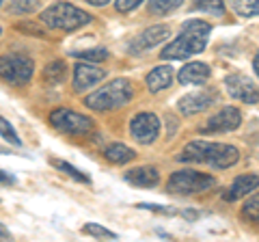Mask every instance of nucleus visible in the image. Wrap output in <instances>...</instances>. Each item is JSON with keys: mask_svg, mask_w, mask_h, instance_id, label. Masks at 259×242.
Masks as SVG:
<instances>
[{"mask_svg": "<svg viewBox=\"0 0 259 242\" xmlns=\"http://www.w3.org/2000/svg\"><path fill=\"white\" fill-rule=\"evenodd\" d=\"M209 33H212V26H209L205 20H188V22H184L182 33L160 52V56L162 59H166V61L190 59V56L205 50Z\"/></svg>", "mask_w": 259, "mask_h": 242, "instance_id": "1", "label": "nucleus"}, {"mask_svg": "<svg viewBox=\"0 0 259 242\" xmlns=\"http://www.w3.org/2000/svg\"><path fill=\"white\" fill-rule=\"evenodd\" d=\"M177 160L182 163H201L212 169H229L240 160V151L227 143H209V141H192L184 147Z\"/></svg>", "mask_w": 259, "mask_h": 242, "instance_id": "2", "label": "nucleus"}, {"mask_svg": "<svg viewBox=\"0 0 259 242\" xmlns=\"http://www.w3.org/2000/svg\"><path fill=\"white\" fill-rule=\"evenodd\" d=\"M132 85L125 78H115L112 83L104 85L100 89H95L93 93H89L84 98V106L97 110V112H106V110H115L121 108L132 100Z\"/></svg>", "mask_w": 259, "mask_h": 242, "instance_id": "3", "label": "nucleus"}, {"mask_svg": "<svg viewBox=\"0 0 259 242\" xmlns=\"http://www.w3.org/2000/svg\"><path fill=\"white\" fill-rule=\"evenodd\" d=\"M39 18H41V22L48 28L65 30V33L82 28L93 20L84 9H78V7L69 5V3H54L52 7L44 9V13L39 15Z\"/></svg>", "mask_w": 259, "mask_h": 242, "instance_id": "4", "label": "nucleus"}, {"mask_svg": "<svg viewBox=\"0 0 259 242\" xmlns=\"http://www.w3.org/2000/svg\"><path fill=\"white\" fill-rule=\"evenodd\" d=\"M209 188H216V177L192 171V169L175 171L166 182V190L173 195H199V192H205Z\"/></svg>", "mask_w": 259, "mask_h": 242, "instance_id": "5", "label": "nucleus"}, {"mask_svg": "<svg viewBox=\"0 0 259 242\" xmlns=\"http://www.w3.org/2000/svg\"><path fill=\"white\" fill-rule=\"evenodd\" d=\"M32 71H35V63L26 54L11 52L0 56V80L5 83L22 87L32 78Z\"/></svg>", "mask_w": 259, "mask_h": 242, "instance_id": "6", "label": "nucleus"}, {"mask_svg": "<svg viewBox=\"0 0 259 242\" xmlns=\"http://www.w3.org/2000/svg\"><path fill=\"white\" fill-rule=\"evenodd\" d=\"M50 126L54 130L69 136H84L89 132H93L95 128L91 117L80 115V112H74L69 108H54L50 112Z\"/></svg>", "mask_w": 259, "mask_h": 242, "instance_id": "7", "label": "nucleus"}, {"mask_svg": "<svg viewBox=\"0 0 259 242\" xmlns=\"http://www.w3.org/2000/svg\"><path fill=\"white\" fill-rule=\"evenodd\" d=\"M225 89L238 102H244V104L259 102V87L246 74H229L225 78Z\"/></svg>", "mask_w": 259, "mask_h": 242, "instance_id": "8", "label": "nucleus"}, {"mask_svg": "<svg viewBox=\"0 0 259 242\" xmlns=\"http://www.w3.org/2000/svg\"><path fill=\"white\" fill-rule=\"evenodd\" d=\"M242 126V112L233 106H225L216 112L214 117L205 121V126H201V134H218V132H233Z\"/></svg>", "mask_w": 259, "mask_h": 242, "instance_id": "9", "label": "nucleus"}, {"mask_svg": "<svg viewBox=\"0 0 259 242\" xmlns=\"http://www.w3.org/2000/svg\"><path fill=\"white\" fill-rule=\"evenodd\" d=\"M130 134L134 136V141L149 145L160 134V119L153 112H139V115H134V119L130 121Z\"/></svg>", "mask_w": 259, "mask_h": 242, "instance_id": "10", "label": "nucleus"}, {"mask_svg": "<svg viewBox=\"0 0 259 242\" xmlns=\"http://www.w3.org/2000/svg\"><path fill=\"white\" fill-rule=\"evenodd\" d=\"M218 93L214 89H199V91H192L188 95H184V98L177 102V108H180L182 115L190 117V115H199V112L207 110L212 104L216 102Z\"/></svg>", "mask_w": 259, "mask_h": 242, "instance_id": "11", "label": "nucleus"}, {"mask_svg": "<svg viewBox=\"0 0 259 242\" xmlns=\"http://www.w3.org/2000/svg\"><path fill=\"white\" fill-rule=\"evenodd\" d=\"M168 35H171V30L164 24H156V26H149L147 30H143V33L134 39L132 44H130V52L132 54H143L151 50V48L160 46L162 42H166Z\"/></svg>", "mask_w": 259, "mask_h": 242, "instance_id": "12", "label": "nucleus"}, {"mask_svg": "<svg viewBox=\"0 0 259 242\" xmlns=\"http://www.w3.org/2000/svg\"><path fill=\"white\" fill-rule=\"evenodd\" d=\"M106 78V71H104L102 67H97L95 63L91 65V63H78V65L74 67V89L78 93L87 91V89L95 87L97 83H102V80Z\"/></svg>", "mask_w": 259, "mask_h": 242, "instance_id": "13", "label": "nucleus"}, {"mask_svg": "<svg viewBox=\"0 0 259 242\" xmlns=\"http://www.w3.org/2000/svg\"><path fill=\"white\" fill-rule=\"evenodd\" d=\"M257 188H259V175H255V173L240 175V177H236V180L231 182V186L225 190L223 199L225 201H238L242 197L250 195V192L257 190Z\"/></svg>", "mask_w": 259, "mask_h": 242, "instance_id": "14", "label": "nucleus"}, {"mask_svg": "<svg viewBox=\"0 0 259 242\" xmlns=\"http://www.w3.org/2000/svg\"><path fill=\"white\" fill-rule=\"evenodd\" d=\"M125 182L139 188H153L160 182V173L156 167H134L125 173Z\"/></svg>", "mask_w": 259, "mask_h": 242, "instance_id": "15", "label": "nucleus"}, {"mask_svg": "<svg viewBox=\"0 0 259 242\" xmlns=\"http://www.w3.org/2000/svg\"><path fill=\"white\" fill-rule=\"evenodd\" d=\"M209 76H212V69H209L207 63H188L180 69V85H205Z\"/></svg>", "mask_w": 259, "mask_h": 242, "instance_id": "16", "label": "nucleus"}, {"mask_svg": "<svg viewBox=\"0 0 259 242\" xmlns=\"http://www.w3.org/2000/svg\"><path fill=\"white\" fill-rule=\"evenodd\" d=\"M173 83V67L171 65H158L153 67L149 74H147V89L151 93H160L164 91V89H168Z\"/></svg>", "mask_w": 259, "mask_h": 242, "instance_id": "17", "label": "nucleus"}, {"mask_svg": "<svg viewBox=\"0 0 259 242\" xmlns=\"http://www.w3.org/2000/svg\"><path fill=\"white\" fill-rule=\"evenodd\" d=\"M134 156H136L134 149H130L123 143H112L104 149V158L112 165H127L130 160H134Z\"/></svg>", "mask_w": 259, "mask_h": 242, "instance_id": "18", "label": "nucleus"}, {"mask_svg": "<svg viewBox=\"0 0 259 242\" xmlns=\"http://www.w3.org/2000/svg\"><path fill=\"white\" fill-rule=\"evenodd\" d=\"M229 5L242 18H255V15H259V0H229Z\"/></svg>", "mask_w": 259, "mask_h": 242, "instance_id": "19", "label": "nucleus"}, {"mask_svg": "<svg viewBox=\"0 0 259 242\" xmlns=\"http://www.w3.org/2000/svg\"><path fill=\"white\" fill-rule=\"evenodd\" d=\"M194 11L209 13V15H225V0H194L192 3Z\"/></svg>", "mask_w": 259, "mask_h": 242, "instance_id": "20", "label": "nucleus"}, {"mask_svg": "<svg viewBox=\"0 0 259 242\" xmlns=\"http://www.w3.org/2000/svg\"><path fill=\"white\" fill-rule=\"evenodd\" d=\"M65 71H67V67H65L63 61H52L50 65L44 69V80L48 85H59V83H63Z\"/></svg>", "mask_w": 259, "mask_h": 242, "instance_id": "21", "label": "nucleus"}, {"mask_svg": "<svg viewBox=\"0 0 259 242\" xmlns=\"http://www.w3.org/2000/svg\"><path fill=\"white\" fill-rule=\"evenodd\" d=\"M240 216L244 221H248V223H257L259 221V192L250 195L244 201V206H242V210H240Z\"/></svg>", "mask_w": 259, "mask_h": 242, "instance_id": "22", "label": "nucleus"}, {"mask_svg": "<svg viewBox=\"0 0 259 242\" xmlns=\"http://www.w3.org/2000/svg\"><path fill=\"white\" fill-rule=\"evenodd\" d=\"M71 56H76L78 61H87V63H102L108 59V50L106 48H89V50L71 52Z\"/></svg>", "mask_w": 259, "mask_h": 242, "instance_id": "23", "label": "nucleus"}, {"mask_svg": "<svg viewBox=\"0 0 259 242\" xmlns=\"http://www.w3.org/2000/svg\"><path fill=\"white\" fill-rule=\"evenodd\" d=\"M184 0H149L147 3V9L153 13V15H166L175 11L177 7H182Z\"/></svg>", "mask_w": 259, "mask_h": 242, "instance_id": "24", "label": "nucleus"}, {"mask_svg": "<svg viewBox=\"0 0 259 242\" xmlns=\"http://www.w3.org/2000/svg\"><path fill=\"white\" fill-rule=\"evenodd\" d=\"M39 9H41V0H13L9 5V11L20 15H30Z\"/></svg>", "mask_w": 259, "mask_h": 242, "instance_id": "25", "label": "nucleus"}, {"mask_svg": "<svg viewBox=\"0 0 259 242\" xmlns=\"http://www.w3.org/2000/svg\"><path fill=\"white\" fill-rule=\"evenodd\" d=\"M82 231L87 233V236H93L97 240H115L117 238V233L112 231V229H106V227H102V225H97V223H87Z\"/></svg>", "mask_w": 259, "mask_h": 242, "instance_id": "26", "label": "nucleus"}, {"mask_svg": "<svg viewBox=\"0 0 259 242\" xmlns=\"http://www.w3.org/2000/svg\"><path fill=\"white\" fill-rule=\"evenodd\" d=\"M54 167L59 169V171L67 173L69 177H74V180H78V182H82V184H91V177H89V175H84L82 171H80V169L71 167L69 163H65V160H54Z\"/></svg>", "mask_w": 259, "mask_h": 242, "instance_id": "27", "label": "nucleus"}, {"mask_svg": "<svg viewBox=\"0 0 259 242\" xmlns=\"http://www.w3.org/2000/svg\"><path fill=\"white\" fill-rule=\"evenodd\" d=\"M0 136H3L7 143L15 145V147H22V139L18 136V132H15V128L5 117H0Z\"/></svg>", "mask_w": 259, "mask_h": 242, "instance_id": "28", "label": "nucleus"}, {"mask_svg": "<svg viewBox=\"0 0 259 242\" xmlns=\"http://www.w3.org/2000/svg\"><path fill=\"white\" fill-rule=\"evenodd\" d=\"M141 3L143 0H115V9L119 13H130V11H134Z\"/></svg>", "mask_w": 259, "mask_h": 242, "instance_id": "29", "label": "nucleus"}, {"mask_svg": "<svg viewBox=\"0 0 259 242\" xmlns=\"http://www.w3.org/2000/svg\"><path fill=\"white\" fill-rule=\"evenodd\" d=\"M0 182H5V184H15V177H13V175H7V173L0 171Z\"/></svg>", "mask_w": 259, "mask_h": 242, "instance_id": "30", "label": "nucleus"}, {"mask_svg": "<svg viewBox=\"0 0 259 242\" xmlns=\"http://www.w3.org/2000/svg\"><path fill=\"white\" fill-rule=\"evenodd\" d=\"M84 3H89V5H93V7H104V5H108L110 0H84Z\"/></svg>", "mask_w": 259, "mask_h": 242, "instance_id": "31", "label": "nucleus"}, {"mask_svg": "<svg viewBox=\"0 0 259 242\" xmlns=\"http://www.w3.org/2000/svg\"><path fill=\"white\" fill-rule=\"evenodd\" d=\"M253 69H255V74L259 76V50H257V54H255V59H253Z\"/></svg>", "mask_w": 259, "mask_h": 242, "instance_id": "32", "label": "nucleus"}, {"mask_svg": "<svg viewBox=\"0 0 259 242\" xmlns=\"http://www.w3.org/2000/svg\"><path fill=\"white\" fill-rule=\"evenodd\" d=\"M0 238H9V229H5V225H0Z\"/></svg>", "mask_w": 259, "mask_h": 242, "instance_id": "33", "label": "nucleus"}, {"mask_svg": "<svg viewBox=\"0 0 259 242\" xmlns=\"http://www.w3.org/2000/svg\"><path fill=\"white\" fill-rule=\"evenodd\" d=\"M0 35H3V28H0Z\"/></svg>", "mask_w": 259, "mask_h": 242, "instance_id": "34", "label": "nucleus"}, {"mask_svg": "<svg viewBox=\"0 0 259 242\" xmlns=\"http://www.w3.org/2000/svg\"><path fill=\"white\" fill-rule=\"evenodd\" d=\"M0 5H3V0H0Z\"/></svg>", "mask_w": 259, "mask_h": 242, "instance_id": "35", "label": "nucleus"}]
</instances>
